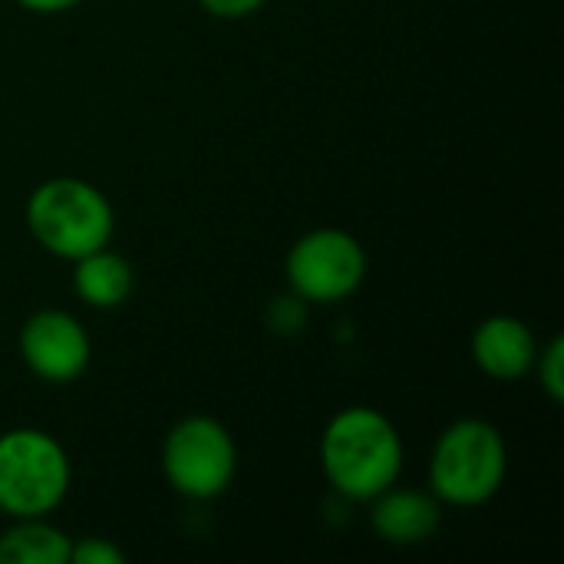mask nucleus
I'll return each instance as SVG.
<instances>
[{
  "label": "nucleus",
  "instance_id": "nucleus-1",
  "mask_svg": "<svg viewBox=\"0 0 564 564\" xmlns=\"http://www.w3.org/2000/svg\"><path fill=\"white\" fill-rule=\"evenodd\" d=\"M321 466L327 482L350 502H370L397 486L403 469V440L397 426L370 410L350 406L337 413L321 440Z\"/></svg>",
  "mask_w": 564,
  "mask_h": 564
},
{
  "label": "nucleus",
  "instance_id": "nucleus-2",
  "mask_svg": "<svg viewBox=\"0 0 564 564\" xmlns=\"http://www.w3.org/2000/svg\"><path fill=\"white\" fill-rule=\"evenodd\" d=\"M30 235L56 258L79 261L109 248L116 215L106 195L83 178H50L26 202Z\"/></svg>",
  "mask_w": 564,
  "mask_h": 564
},
{
  "label": "nucleus",
  "instance_id": "nucleus-3",
  "mask_svg": "<svg viewBox=\"0 0 564 564\" xmlns=\"http://www.w3.org/2000/svg\"><path fill=\"white\" fill-rule=\"evenodd\" d=\"M506 469L509 459L502 433L486 420H459L433 449L430 486L440 502L473 509L502 489Z\"/></svg>",
  "mask_w": 564,
  "mask_h": 564
},
{
  "label": "nucleus",
  "instance_id": "nucleus-4",
  "mask_svg": "<svg viewBox=\"0 0 564 564\" xmlns=\"http://www.w3.org/2000/svg\"><path fill=\"white\" fill-rule=\"evenodd\" d=\"M69 492V456L43 430H10L0 436V512L43 519Z\"/></svg>",
  "mask_w": 564,
  "mask_h": 564
},
{
  "label": "nucleus",
  "instance_id": "nucleus-5",
  "mask_svg": "<svg viewBox=\"0 0 564 564\" xmlns=\"http://www.w3.org/2000/svg\"><path fill=\"white\" fill-rule=\"evenodd\" d=\"M238 453L231 433L212 416L182 420L162 446V469L175 492L195 502L218 499L235 479Z\"/></svg>",
  "mask_w": 564,
  "mask_h": 564
},
{
  "label": "nucleus",
  "instance_id": "nucleus-6",
  "mask_svg": "<svg viewBox=\"0 0 564 564\" xmlns=\"http://www.w3.org/2000/svg\"><path fill=\"white\" fill-rule=\"evenodd\" d=\"M367 278V254L360 241L340 228H317L294 241L288 254V284L301 301L337 304L350 297Z\"/></svg>",
  "mask_w": 564,
  "mask_h": 564
},
{
  "label": "nucleus",
  "instance_id": "nucleus-7",
  "mask_svg": "<svg viewBox=\"0 0 564 564\" xmlns=\"http://www.w3.org/2000/svg\"><path fill=\"white\" fill-rule=\"evenodd\" d=\"M23 364L46 383H69L89 367V337L66 311H36L20 330Z\"/></svg>",
  "mask_w": 564,
  "mask_h": 564
},
{
  "label": "nucleus",
  "instance_id": "nucleus-8",
  "mask_svg": "<svg viewBox=\"0 0 564 564\" xmlns=\"http://www.w3.org/2000/svg\"><path fill=\"white\" fill-rule=\"evenodd\" d=\"M539 357L532 330L509 314L489 317L473 334V360L492 380H522Z\"/></svg>",
  "mask_w": 564,
  "mask_h": 564
},
{
  "label": "nucleus",
  "instance_id": "nucleus-9",
  "mask_svg": "<svg viewBox=\"0 0 564 564\" xmlns=\"http://www.w3.org/2000/svg\"><path fill=\"white\" fill-rule=\"evenodd\" d=\"M370 525L373 532L390 545H420L436 535L443 512L440 499L423 489H383L377 499H370Z\"/></svg>",
  "mask_w": 564,
  "mask_h": 564
},
{
  "label": "nucleus",
  "instance_id": "nucleus-10",
  "mask_svg": "<svg viewBox=\"0 0 564 564\" xmlns=\"http://www.w3.org/2000/svg\"><path fill=\"white\" fill-rule=\"evenodd\" d=\"M73 288L83 304H89L96 311H112V307L126 304L132 294V268L116 251L99 248L76 261Z\"/></svg>",
  "mask_w": 564,
  "mask_h": 564
},
{
  "label": "nucleus",
  "instance_id": "nucleus-11",
  "mask_svg": "<svg viewBox=\"0 0 564 564\" xmlns=\"http://www.w3.org/2000/svg\"><path fill=\"white\" fill-rule=\"evenodd\" d=\"M69 535L43 519H17L10 532L0 535V564H66Z\"/></svg>",
  "mask_w": 564,
  "mask_h": 564
},
{
  "label": "nucleus",
  "instance_id": "nucleus-12",
  "mask_svg": "<svg viewBox=\"0 0 564 564\" xmlns=\"http://www.w3.org/2000/svg\"><path fill=\"white\" fill-rule=\"evenodd\" d=\"M535 367H539V383L545 387L549 400L562 403L564 400V340L555 337L539 357H535Z\"/></svg>",
  "mask_w": 564,
  "mask_h": 564
},
{
  "label": "nucleus",
  "instance_id": "nucleus-13",
  "mask_svg": "<svg viewBox=\"0 0 564 564\" xmlns=\"http://www.w3.org/2000/svg\"><path fill=\"white\" fill-rule=\"evenodd\" d=\"M69 562L73 564H122L126 555L106 542V539H79L69 545Z\"/></svg>",
  "mask_w": 564,
  "mask_h": 564
},
{
  "label": "nucleus",
  "instance_id": "nucleus-14",
  "mask_svg": "<svg viewBox=\"0 0 564 564\" xmlns=\"http://www.w3.org/2000/svg\"><path fill=\"white\" fill-rule=\"evenodd\" d=\"M264 0H202V7L212 13V17H221V20H241L248 13H254Z\"/></svg>",
  "mask_w": 564,
  "mask_h": 564
},
{
  "label": "nucleus",
  "instance_id": "nucleus-15",
  "mask_svg": "<svg viewBox=\"0 0 564 564\" xmlns=\"http://www.w3.org/2000/svg\"><path fill=\"white\" fill-rule=\"evenodd\" d=\"M17 3L26 7V10H36V13H59V10L76 7L79 0H17Z\"/></svg>",
  "mask_w": 564,
  "mask_h": 564
}]
</instances>
